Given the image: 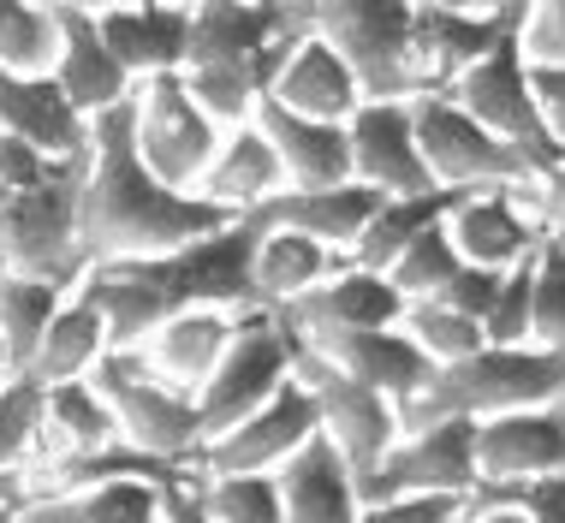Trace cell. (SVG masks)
Returning <instances> with one entry per match:
<instances>
[{"instance_id": "cell-1", "label": "cell", "mask_w": 565, "mask_h": 523, "mask_svg": "<svg viewBox=\"0 0 565 523\" xmlns=\"http://www.w3.org/2000/svg\"><path fill=\"white\" fill-rule=\"evenodd\" d=\"M226 221H238V214L203 203L196 191H173L143 167L131 143V102L89 119V167H84V203H78L84 268L179 250V244L203 233H221Z\"/></svg>"}, {"instance_id": "cell-2", "label": "cell", "mask_w": 565, "mask_h": 523, "mask_svg": "<svg viewBox=\"0 0 565 523\" xmlns=\"http://www.w3.org/2000/svg\"><path fill=\"white\" fill-rule=\"evenodd\" d=\"M256 233L244 221H226L221 233H203L179 250L137 256V262H108L89 268L78 291L108 321V351H131L179 310H263L250 280Z\"/></svg>"}, {"instance_id": "cell-3", "label": "cell", "mask_w": 565, "mask_h": 523, "mask_svg": "<svg viewBox=\"0 0 565 523\" xmlns=\"http://www.w3.org/2000/svg\"><path fill=\"white\" fill-rule=\"evenodd\" d=\"M565 398V351L547 345H482L458 363H440L423 393H411L399 405V428H423L440 417L488 423L524 405H547Z\"/></svg>"}, {"instance_id": "cell-4", "label": "cell", "mask_w": 565, "mask_h": 523, "mask_svg": "<svg viewBox=\"0 0 565 523\" xmlns=\"http://www.w3.org/2000/svg\"><path fill=\"white\" fill-rule=\"evenodd\" d=\"M84 167H89V149L54 161L24 191H7V203H0V268L30 274V280H54L66 291L89 274L78 250Z\"/></svg>"}, {"instance_id": "cell-5", "label": "cell", "mask_w": 565, "mask_h": 523, "mask_svg": "<svg viewBox=\"0 0 565 523\" xmlns=\"http://www.w3.org/2000/svg\"><path fill=\"white\" fill-rule=\"evenodd\" d=\"M89 387L108 398L119 440H131L137 452L161 458V465L203 476L209 435H203V417H196V393L161 381L137 351H102V363L89 369Z\"/></svg>"}, {"instance_id": "cell-6", "label": "cell", "mask_w": 565, "mask_h": 523, "mask_svg": "<svg viewBox=\"0 0 565 523\" xmlns=\"http://www.w3.org/2000/svg\"><path fill=\"white\" fill-rule=\"evenodd\" d=\"M316 36L358 72L370 102L417 96V0H310Z\"/></svg>"}, {"instance_id": "cell-7", "label": "cell", "mask_w": 565, "mask_h": 523, "mask_svg": "<svg viewBox=\"0 0 565 523\" xmlns=\"http://www.w3.org/2000/svg\"><path fill=\"white\" fill-rule=\"evenodd\" d=\"M292 328H286L274 310H244L233 340H226L215 375L196 387V417H203V435L215 440L233 423H244L256 405H268L274 393L292 381Z\"/></svg>"}, {"instance_id": "cell-8", "label": "cell", "mask_w": 565, "mask_h": 523, "mask_svg": "<svg viewBox=\"0 0 565 523\" xmlns=\"http://www.w3.org/2000/svg\"><path fill=\"white\" fill-rule=\"evenodd\" d=\"M447 96L465 107L477 126H488L494 137H507L518 156L536 167V173H547V167L565 161L559 143L542 126V114H536V96H530V66H524V49H518V24L477 60V66L458 72V78L447 84Z\"/></svg>"}, {"instance_id": "cell-9", "label": "cell", "mask_w": 565, "mask_h": 523, "mask_svg": "<svg viewBox=\"0 0 565 523\" xmlns=\"http://www.w3.org/2000/svg\"><path fill=\"white\" fill-rule=\"evenodd\" d=\"M411 119H417V149H423V161H429L435 184L482 191V184H536L542 179L507 137L477 126L447 89H417V96H411Z\"/></svg>"}, {"instance_id": "cell-10", "label": "cell", "mask_w": 565, "mask_h": 523, "mask_svg": "<svg viewBox=\"0 0 565 523\" xmlns=\"http://www.w3.org/2000/svg\"><path fill=\"white\" fill-rule=\"evenodd\" d=\"M131 143L161 184L196 191V179H203V167L221 143V126L191 102L179 72H156L131 89Z\"/></svg>"}, {"instance_id": "cell-11", "label": "cell", "mask_w": 565, "mask_h": 523, "mask_svg": "<svg viewBox=\"0 0 565 523\" xmlns=\"http://www.w3.org/2000/svg\"><path fill=\"white\" fill-rule=\"evenodd\" d=\"M477 476V423L440 417L423 428H399L375 470L358 476V500H399V494H470Z\"/></svg>"}, {"instance_id": "cell-12", "label": "cell", "mask_w": 565, "mask_h": 523, "mask_svg": "<svg viewBox=\"0 0 565 523\" xmlns=\"http://www.w3.org/2000/svg\"><path fill=\"white\" fill-rule=\"evenodd\" d=\"M298 340V333H292ZM292 375L310 387L316 398V417H322V435L340 446V458L351 465V476L375 470L381 452L399 440V405L387 393L363 387V381L340 375L328 357H316L310 345H292Z\"/></svg>"}, {"instance_id": "cell-13", "label": "cell", "mask_w": 565, "mask_h": 523, "mask_svg": "<svg viewBox=\"0 0 565 523\" xmlns=\"http://www.w3.org/2000/svg\"><path fill=\"white\" fill-rule=\"evenodd\" d=\"M310 435H322V417H316L310 387L292 375L268 405H256L244 423H233L226 435L203 446V476H250V470L274 476Z\"/></svg>"}, {"instance_id": "cell-14", "label": "cell", "mask_w": 565, "mask_h": 523, "mask_svg": "<svg viewBox=\"0 0 565 523\" xmlns=\"http://www.w3.org/2000/svg\"><path fill=\"white\" fill-rule=\"evenodd\" d=\"M542 233L547 226L536 214V184H482V191H465V203L447 214V238L458 244V256L494 274L536 256Z\"/></svg>"}, {"instance_id": "cell-15", "label": "cell", "mask_w": 565, "mask_h": 523, "mask_svg": "<svg viewBox=\"0 0 565 523\" xmlns=\"http://www.w3.org/2000/svg\"><path fill=\"white\" fill-rule=\"evenodd\" d=\"M351 137V179L370 184L381 196H423L435 191V173L417 149V119H411V96L399 102H363L345 119Z\"/></svg>"}, {"instance_id": "cell-16", "label": "cell", "mask_w": 565, "mask_h": 523, "mask_svg": "<svg viewBox=\"0 0 565 523\" xmlns=\"http://www.w3.org/2000/svg\"><path fill=\"white\" fill-rule=\"evenodd\" d=\"M381 209V191L370 184L345 179V184H280L274 196H263L256 209H244L238 221L250 226V233H268V226H280V233H303L316 244H328V250H351L358 233L370 226V214Z\"/></svg>"}, {"instance_id": "cell-17", "label": "cell", "mask_w": 565, "mask_h": 523, "mask_svg": "<svg viewBox=\"0 0 565 523\" xmlns=\"http://www.w3.org/2000/svg\"><path fill=\"white\" fill-rule=\"evenodd\" d=\"M298 340H322V333H358V328H399L405 321V291L375 268H340L322 286H310L286 310H274Z\"/></svg>"}, {"instance_id": "cell-18", "label": "cell", "mask_w": 565, "mask_h": 523, "mask_svg": "<svg viewBox=\"0 0 565 523\" xmlns=\"http://www.w3.org/2000/svg\"><path fill=\"white\" fill-rule=\"evenodd\" d=\"M54 24H60V54H54V84L66 89V102L78 107L84 119L108 114V107L131 102L137 78L114 60V49L102 42L96 12H84L78 0H49Z\"/></svg>"}, {"instance_id": "cell-19", "label": "cell", "mask_w": 565, "mask_h": 523, "mask_svg": "<svg viewBox=\"0 0 565 523\" xmlns=\"http://www.w3.org/2000/svg\"><path fill=\"white\" fill-rule=\"evenodd\" d=\"M559 470H565V398L477 423L482 482H518V476H559Z\"/></svg>"}, {"instance_id": "cell-20", "label": "cell", "mask_w": 565, "mask_h": 523, "mask_svg": "<svg viewBox=\"0 0 565 523\" xmlns=\"http://www.w3.org/2000/svg\"><path fill=\"white\" fill-rule=\"evenodd\" d=\"M102 42L137 84L156 72H185L191 49V0H131V7L96 12Z\"/></svg>"}, {"instance_id": "cell-21", "label": "cell", "mask_w": 565, "mask_h": 523, "mask_svg": "<svg viewBox=\"0 0 565 523\" xmlns=\"http://www.w3.org/2000/svg\"><path fill=\"white\" fill-rule=\"evenodd\" d=\"M316 357H328L340 375L363 381V387L387 393L393 405H405L411 393H423V381L435 375V363L417 351L405 328H358V333H322V340H298Z\"/></svg>"}, {"instance_id": "cell-22", "label": "cell", "mask_w": 565, "mask_h": 523, "mask_svg": "<svg viewBox=\"0 0 565 523\" xmlns=\"http://www.w3.org/2000/svg\"><path fill=\"white\" fill-rule=\"evenodd\" d=\"M518 19H524V0H507L500 12L417 7V78H423V89H447L458 72L477 66Z\"/></svg>"}, {"instance_id": "cell-23", "label": "cell", "mask_w": 565, "mask_h": 523, "mask_svg": "<svg viewBox=\"0 0 565 523\" xmlns=\"http://www.w3.org/2000/svg\"><path fill=\"white\" fill-rule=\"evenodd\" d=\"M280 482V512L286 523H358L363 500H358V476L340 458V446L328 435H310L274 470Z\"/></svg>"}, {"instance_id": "cell-24", "label": "cell", "mask_w": 565, "mask_h": 523, "mask_svg": "<svg viewBox=\"0 0 565 523\" xmlns=\"http://www.w3.org/2000/svg\"><path fill=\"white\" fill-rule=\"evenodd\" d=\"M0 131L24 137L36 156L66 161L89 149V119L66 102V89L54 84V72L19 78V72H0Z\"/></svg>"}, {"instance_id": "cell-25", "label": "cell", "mask_w": 565, "mask_h": 523, "mask_svg": "<svg viewBox=\"0 0 565 523\" xmlns=\"http://www.w3.org/2000/svg\"><path fill=\"white\" fill-rule=\"evenodd\" d=\"M256 126L274 143L286 167V184H345L351 179V137L340 119H310L292 114L286 102L263 96L256 102Z\"/></svg>"}, {"instance_id": "cell-26", "label": "cell", "mask_w": 565, "mask_h": 523, "mask_svg": "<svg viewBox=\"0 0 565 523\" xmlns=\"http://www.w3.org/2000/svg\"><path fill=\"white\" fill-rule=\"evenodd\" d=\"M280 184H286V167L274 156V143L263 137V126L250 119V126L221 131L215 156H209L203 179H196V196L226 209V214H244V209L263 203V196H274Z\"/></svg>"}, {"instance_id": "cell-27", "label": "cell", "mask_w": 565, "mask_h": 523, "mask_svg": "<svg viewBox=\"0 0 565 523\" xmlns=\"http://www.w3.org/2000/svg\"><path fill=\"white\" fill-rule=\"evenodd\" d=\"M233 328H238L233 310H179V316H167L161 328L149 333L143 345H131V351L156 369L161 381L196 393L209 375H215V363H221L226 340H233Z\"/></svg>"}, {"instance_id": "cell-28", "label": "cell", "mask_w": 565, "mask_h": 523, "mask_svg": "<svg viewBox=\"0 0 565 523\" xmlns=\"http://www.w3.org/2000/svg\"><path fill=\"white\" fill-rule=\"evenodd\" d=\"M268 96H274V102H286L292 114L340 119V126H345L351 114H358L363 102H370V96H363V84H358V72H351L322 36H303V42H298L292 60L280 66V78H274Z\"/></svg>"}, {"instance_id": "cell-29", "label": "cell", "mask_w": 565, "mask_h": 523, "mask_svg": "<svg viewBox=\"0 0 565 523\" xmlns=\"http://www.w3.org/2000/svg\"><path fill=\"white\" fill-rule=\"evenodd\" d=\"M340 250H328V244L303 238V233H280V226H268V233H256V256H250V280H256V303L263 310H286L292 298H303L310 286H322L333 268H340Z\"/></svg>"}, {"instance_id": "cell-30", "label": "cell", "mask_w": 565, "mask_h": 523, "mask_svg": "<svg viewBox=\"0 0 565 523\" xmlns=\"http://www.w3.org/2000/svg\"><path fill=\"white\" fill-rule=\"evenodd\" d=\"M458 203H465V191H458V184H435V191H423V196H381V209L370 214V226L358 233V244L345 250V262H351V268L387 274L393 256H399L417 233L440 226Z\"/></svg>"}, {"instance_id": "cell-31", "label": "cell", "mask_w": 565, "mask_h": 523, "mask_svg": "<svg viewBox=\"0 0 565 523\" xmlns=\"http://www.w3.org/2000/svg\"><path fill=\"white\" fill-rule=\"evenodd\" d=\"M102 351H108V321H102L96 303L72 286L66 303L54 310L49 333H42V345H36V357H30L24 375H36L42 387H54V381H84L89 369L102 363Z\"/></svg>"}, {"instance_id": "cell-32", "label": "cell", "mask_w": 565, "mask_h": 523, "mask_svg": "<svg viewBox=\"0 0 565 523\" xmlns=\"http://www.w3.org/2000/svg\"><path fill=\"white\" fill-rule=\"evenodd\" d=\"M12 512H19V523H161V488L156 482H102V488L24 500Z\"/></svg>"}, {"instance_id": "cell-33", "label": "cell", "mask_w": 565, "mask_h": 523, "mask_svg": "<svg viewBox=\"0 0 565 523\" xmlns=\"http://www.w3.org/2000/svg\"><path fill=\"white\" fill-rule=\"evenodd\" d=\"M108 440H119V423H114L108 398L89 387V375L84 381H54L49 398H42V458L96 452V446H108Z\"/></svg>"}, {"instance_id": "cell-34", "label": "cell", "mask_w": 565, "mask_h": 523, "mask_svg": "<svg viewBox=\"0 0 565 523\" xmlns=\"http://www.w3.org/2000/svg\"><path fill=\"white\" fill-rule=\"evenodd\" d=\"M60 303H66V286L0 268V369H7V375H24L30 369V357H36V345H42V333H49Z\"/></svg>"}, {"instance_id": "cell-35", "label": "cell", "mask_w": 565, "mask_h": 523, "mask_svg": "<svg viewBox=\"0 0 565 523\" xmlns=\"http://www.w3.org/2000/svg\"><path fill=\"white\" fill-rule=\"evenodd\" d=\"M42 398L36 375H0V488L42 458Z\"/></svg>"}, {"instance_id": "cell-36", "label": "cell", "mask_w": 565, "mask_h": 523, "mask_svg": "<svg viewBox=\"0 0 565 523\" xmlns=\"http://www.w3.org/2000/svg\"><path fill=\"white\" fill-rule=\"evenodd\" d=\"M54 54L60 24L49 0H0V72L36 78V72H54Z\"/></svg>"}, {"instance_id": "cell-37", "label": "cell", "mask_w": 565, "mask_h": 523, "mask_svg": "<svg viewBox=\"0 0 565 523\" xmlns=\"http://www.w3.org/2000/svg\"><path fill=\"white\" fill-rule=\"evenodd\" d=\"M458 268H465V256H458V244L447 238V221H440V226L417 233L399 256H393L387 280L405 291V303H423V298H440V291L458 280Z\"/></svg>"}, {"instance_id": "cell-38", "label": "cell", "mask_w": 565, "mask_h": 523, "mask_svg": "<svg viewBox=\"0 0 565 523\" xmlns=\"http://www.w3.org/2000/svg\"><path fill=\"white\" fill-rule=\"evenodd\" d=\"M196 500L215 523H286L280 512V482L263 470L250 476H196Z\"/></svg>"}, {"instance_id": "cell-39", "label": "cell", "mask_w": 565, "mask_h": 523, "mask_svg": "<svg viewBox=\"0 0 565 523\" xmlns=\"http://www.w3.org/2000/svg\"><path fill=\"white\" fill-rule=\"evenodd\" d=\"M530 340L565 351V238L547 226L536 244V274H530Z\"/></svg>"}, {"instance_id": "cell-40", "label": "cell", "mask_w": 565, "mask_h": 523, "mask_svg": "<svg viewBox=\"0 0 565 523\" xmlns=\"http://www.w3.org/2000/svg\"><path fill=\"white\" fill-rule=\"evenodd\" d=\"M399 328L417 340V351H423L435 369L470 357V351H482V321L458 316V310H447V303H435V298L405 303V321H399Z\"/></svg>"}, {"instance_id": "cell-41", "label": "cell", "mask_w": 565, "mask_h": 523, "mask_svg": "<svg viewBox=\"0 0 565 523\" xmlns=\"http://www.w3.org/2000/svg\"><path fill=\"white\" fill-rule=\"evenodd\" d=\"M530 274H536V256L500 274V291L482 316V345H536L530 340Z\"/></svg>"}, {"instance_id": "cell-42", "label": "cell", "mask_w": 565, "mask_h": 523, "mask_svg": "<svg viewBox=\"0 0 565 523\" xmlns=\"http://www.w3.org/2000/svg\"><path fill=\"white\" fill-rule=\"evenodd\" d=\"M477 505H518L530 523H565V470L559 476H518V482H477Z\"/></svg>"}, {"instance_id": "cell-43", "label": "cell", "mask_w": 565, "mask_h": 523, "mask_svg": "<svg viewBox=\"0 0 565 523\" xmlns=\"http://www.w3.org/2000/svg\"><path fill=\"white\" fill-rule=\"evenodd\" d=\"M470 494H399L363 505L358 523H465Z\"/></svg>"}, {"instance_id": "cell-44", "label": "cell", "mask_w": 565, "mask_h": 523, "mask_svg": "<svg viewBox=\"0 0 565 523\" xmlns=\"http://www.w3.org/2000/svg\"><path fill=\"white\" fill-rule=\"evenodd\" d=\"M518 49H524L530 66H554V60H565V0H524Z\"/></svg>"}, {"instance_id": "cell-45", "label": "cell", "mask_w": 565, "mask_h": 523, "mask_svg": "<svg viewBox=\"0 0 565 523\" xmlns=\"http://www.w3.org/2000/svg\"><path fill=\"white\" fill-rule=\"evenodd\" d=\"M524 66H530V60H524ZM530 96H536L542 126L559 143V156H565V60H554V66H530Z\"/></svg>"}, {"instance_id": "cell-46", "label": "cell", "mask_w": 565, "mask_h": 523, "mask_svg": "<svg viewBox=\"0 0 565 523\" xmlns=\"http://www.w3.org/2000/svg\"><path fill=\"white\" fill-rule=\"evenodd\" d=\"M494 291H500V274L494 268H458V280L440 291L435 303H447V310H458V316H470V321H482L488 316V303H494Z\"/></svg>"}, {"instance_id": "cell-47", "label": "cell", "mask_w": 565, "mask_h": 523, "mask_svg": "<svg viewBox=\"0 0 565 523\" xmlns=\"http://www.w3.org/2000/svg\"><path fill=\"white\" fill-rule=\"evenodd\" d=\"M536 214H542V226H554V233L565 238V161L547 167V173L536 179Z\"/></svg>"}, {"instance_id": "cell-48", "label": "cell", "mask_w": 565, "mask_h": 523, "mask_svg": "<svg viewBox=\"0 0 565 523\" xmlns=\"http://www.w3.org/2000/svg\"><path fill=\"white\" fill-rule=\"evenodd\" d=\"M161 523H215L203 512V500H196L191 482H167L161 488Z\"/></svg>"}, {"instance_id": "cell-49", "label": "cell", "mask_w": 565, "mask_h": 523, "mask_svg": "<svg viewBox=\"0 0 565 523\" xmlns=\"http://www.w3.org/2000/svg\"><path fill=\"white\" fill-rule=\"evenodd\" d=\"M465 523H530V517L518 512V505H477V500H470Z\"/></svg>"}, {"instance_id": "cell-50", "label": "cell", "mask_w": 565, "mask_h": 523, "mask_svg": "<svg viewBox=\"0 0 565 523\" xmlns=\"http://www.w3.org/2000/svg\"><path fill=\"white\" fill-rule=\"evenodd\" d=\"M417 7H447V12H500L507 0H417Z\"/></svg>"}, {"instance_id": "cell-51", "label": "cell", "mask_w": 565, "mask_h": 523, "mask_svg": "<svg viewBox=\"0 0 565 523\" xmlns=\"http://www.w3.org/2000/svg\"><path fill=\"white\" fill-rule=\"evenodd\" d=\"M84 12H114V7H131V0H78Z\"/></svg>"}, {"instance_id": "cell-52", "label": "cell", "mask_w": 565, "mask_h": 523, "mask_svg": "<svg viewBox=\"0 0 565 523\" xmlns=\"http://www.w3.org/2000/svg\"><path fill=\"white\" fill-rule=\"evenodd\" d=\"M0 523H19V512H12V505H0Z\"/></svg>"}, {"instance_id": "cell-53", "label": "cell", "mask_w": 565, "mask_h": 523, "mask_svg": "<svg viewBox=\"0 0 565 523\" xmlns=\"http://www.w3.org/2000/svg\"><path fill=\"white\" fill-rule=\"evenodd\" d=\"M250 7H280V0H250Z\"/></svg>"}, {"instance_id": "cell-54", "label": "cell", "mask_w": 565, "mask_h": 523, "mask_svg": "<svg viewBox=\"0 0 565 523\" xmlns=\"http://www.w3.org/2000/svg\"><path fill=\"white\" fill-rule=\"evenodd\" d=\"M0 203H7V184H0Z\"/></svg>"}, {"instance_id": "cell-55", "label": "cell", "mask_w": 565, "mask_h": 523, "mask_svg": "<svg viewBox=\"0 0 565 523\" xmlns=\"http://www.w3.org/2000/svg\"><path fill=\"white\" fill-rule=\"evenodd\" d=\"M0 375H7V369H0Z\"/></svg>"}]
</instances>
